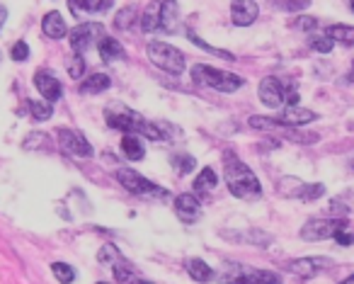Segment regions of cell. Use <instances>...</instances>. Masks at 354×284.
Wrapping results in <instances>:
<instances>
[{"instance_id":"40","label":"cell","mask_w":354,"mask_h":284,"mask_svg":"<svg viewBox=\"0 0 354 284\" xmlns=\"http://www.w3.org/2000/svg\"><path fill=\"white\" fill-rule=\"evenodd\" d=\"M352 168H354V153H352Z\"/></svg>"},{"instance_id":"10","label":"cell","mask_w":354,"mask_h":284,"mask_svg":"<svg viewBox=\"0 0 354 284\" xmlns=\"http://www.w3.org/2000/svg\"><path fill=\"white\" fill-rule=\"evenodd\" d=\"M218 284H281V277L270 269H245V272L221 274Z\"/></svg>"},{"instance_id":"4","label":"cell","mask_w":354,"mask_h":284,"mask_svg":"<svg viewBox=\"0 0 354 284\" xmlns=\"http://www.w3.org/2000/svg\"><path fill=\"white\" fill-rule=\"evenodd\" d=\"M146 56L156 69L165 71V73L170 76L185 73V54L177 46L167 44V42H148Z\"/></svg>"},{"instance_id":"34","label":"cell","mask_w":354,"mask_h":284,"mask_svg":"<svg viewBox=\"0 0 354 284\" xmlns=\"http://www.w3.org/2000/svg\"><path fill=\"white\" fill-rule=\"evenodd\" d=\"M10 56L15 61H27V59H30V46H27V42H17V44L12 46Z\"/></svg>"},{"instance_id":"25","label":"cell","mask_w":354,"mask_h":284,"mask_svg":"<svg viewBox=\"0 0 354 284\" xmlns=\"http://www.w3.org/2000/svg\"><path fill=\"white\" fill-rule=\"evenodd\" d=\"M328 37L344 46H354V27H349V25H330Z\"/></svg>"},{"instance_id":"15","label":"cell","mask_w":354,"mask_h":284,"mask_svg":"<svg viewBox=\"0 0 354 284\" xmlns=\"http://www.w3.org/2000/svg\"><path fill=\"white\" fill-rule=\"evenodd\" d=\"M141 136H148L151 141H167V139H177L180 136V129L172 127L170 122H162V119H156V122H141V129H138Z\"/></svg>"},{"instance_id":"33","label":"cell","mask_w":354,"mask_h":284,"mask_svg":"<svg viewBox=\"0 0 354 284\" xmlns=\"http://www.w3.org/2000/svg\"><path fill=\"white\" fill-rule=\"evenodd\" d=\"M172 163H175L177 170L183 172V175H187V172L194 168V158L192 156H175V158H172Z\"/></svg>"},{"instance_id":"17","label":"cell","mask_w":354,"mask_h":284,"mask_svg":"<svg viewBox=\"0 0 354 284\" xmlns=\"http://www.w3.org/2000/svg\"><path fill=\"white\" fill-rule=\"evenodd\" d=\"M175 214L185 221V224H192V221L199 219L202 214V204L194 195H180L175 197Z\"/></svg>"},{"instance_id":"27","label":"cell","mask_w":354,"mask_h":284,"mask_svg":"<svg viewBox=\"0 0 354 284\" xmlns=\"http://www.w3.org/2000/svg\"><path fill=\"white\" fill-rule=\"evenodd\" d=\"M54 103H49V100H32L30 103V112H32V119H37V122H46V119L54 117V107H51Z\"/></svg>"},{"instance_id":"38","label":"cell","mask_w":354,"mask_h":284,"mask_svg":"<svg viewBox=\"0 0 354 284\" xmlns=\"http://www.w3.org/2000/svg\"><path fill=\"white\" fill-rule=\"evenodd\" d=\"M133 284H151V282H146V279H141V277H136V282Z\"/></svg>"},{"instance_id":"22","label":"cell","mask_w":354,"mask_h":284,"mask_svg":"<svg viewBox=\"0 0 354 284\" xmlns=\"http://www.w3.org/2000/svg\"><path fill=\"white\" fill-rule=\"evenodd\" d=\"M71 12L78 15V12H102L112 6V0H68Z\"/></svg>"},{"instance_id":"31","label":"cell","mask_w":354,"mask_h":284,"mask_svg":"<svg viewBox=\"0 0 354 284\" xmlns=\"http://www.w3.org/2000/svg\"><path fill=\"white\" fill-rule=\"evenodd\" d=\"M131 17H136L133 8H124V10H119V12H117V20H114V27H117V30H129V27H131Z\"/></svg>"},{"instance_id":"11","label":"cell","mask_w":354,"mask_h":284,"mask_svg":"<svg viewBox=\"0 0 354 284\" xmlns=\"http://www.w3.org/2000/svg\"><path fill=\"white\" fill-rule=\"evenodd\" d=\"M56 136H59V143L71 153V156H75V158H90L93 156V146H90L88 139H85L80 132H73V129L64 127V129L56 132Z\"/></svg>"},{"instance_id":"1","label":"cell","mask_w":354,"mask_h":284,"mask_svg":"<svg viewBox=\"0 0 354 284\" xmlns=\"http://www.w3.org/2000/svg\"><path fill=\"white\" fill-rule=\"evenodd\" d=\"M223 175H226V185L231 195L238 199H257L262 195V185L257 175L238 156L228 153L223 158Z\"/></svg>"},{"instance_id":"14","label":"cell","mask_w":354,"mask_h":284,"mask_svg":"<svg viewBox=\"0 0 354 284\" xmlns=\"http://www.w3.org/2000/svg\"><path fill=\"white\" fill-rule=\"evenodd\" d=\"M333 260L330 258H299V260H291L289 263V269L294 274H299V277H315L318 272H323V269L333 267Z\"/></svg>"},{"instance_id":"6","label":"cell","mask_w":354,"mask_h":284,"mask_svg":"<svg viewBox=\"0 0 354 284\" xmlns=\"http://www.w3.org/2000/svg\"><path fill=\"white\" fill-rule=\"evenodd\" d=\"M347 216H323V219H308L301 229V238L318 243V240L335 238L339 231L347 229Z\"/></svg>"},{"instance_id":"35","label":"cell","mask_w":354,"mask_h":284,"mask_svg":"<svg viewBox=\"0 0 354 284\" xmlns=\"http://www.w3.org/2000/svg\"><path fill=\"white\" fill-rule=\"evenodd\" d=\"M335 240H337L339 245H352L354 243V233H349V231L344 229V231H339V233L335 236Z\"/></svg>"},{"instance_id":"41","label":"cell","mask_w":354,"mask_h":284,"mask_svg":"<svg viewBox=\"0 0 354 284\" xmlns=\"http://www.w3.org/2000/svg\"><path fill=\"white\" fill-rule=\"evenodd\" d=\"M100 284H107V282H100Z\"/></svg>"},{"instance_id":"20","label":"cell","mask_w":354,"mask_h":284,"mask_svg":"<svg viewBox=\"0 0 354 284\" xmlns=\"http://www.w3.org/2000/svg\"><path fill=\"white\" fill-rule=\"evenodd\" d=\"M109 85H112L109 76L95 73V76H90V78H85L83 83H80V93H83V95H97V93H104V90H109Z\"/></svg>"},{"instance_id":"3","label":"cell","mask_w":354,"mask_h":284,"mask_svg":"<svg viewBox=\"0 0 354 284\" xmlns=\"http://www.w3.org/2000/svg\"><path fill=\"white\" fill-rule=\"evenodd\" d=\"M192 78H194V83L204 85V88H214V90H218V93H236V90H241L243 83H245L241 76L214 69V66H207V64H194Z\"/></svg>"},{"instance_id":"24","label":"cell","mask_w":354,"mask_h":284,"mask_svg":"<svg viewBox=\"0 0 354 284\" xmlns=\"http://www.w3.org/2000/svg\"><path fill=\"white\" fill-rule=\"evenodd\" d=\"M216 185H218V175L214 172V168H202V172L194 177V192H199V195L214 192Z\"/></svg>"},{"instance_id":"21","label":"cell","mask_w":354,"mask_h":284,"mask_svg":"<svg viewBox=\"0 0 354 284\" xmlns=\"http://www.w3.org/2000/svg\"><path fill=\"white\" fill-rule=\"evenodd\" d=\"M187 272H189V277H192L194 282H199V284H207V282H212V279H214V269L199 258L187 260Z\"/></svg>"},{"instance_id":"28","label":"cell","mask_w":354,"mask_h":284,"mask_svg":"<svg viewBox=\"0 0 354 284\" xmlns=\"http://www.w3.org/2000/svg\"><path fill=\"white\" fill-rule=\"evenodd\" d=\"M187 37L194 42L197 46H202L204 51H209V54H214V56H218V59H223V61H236V56L231 54V51H223V49H216V46H209L207 42L202 39V37H197L194 32H187Z\"/></svg>"},{"instance_id":"29","label":"cell","mask_w":354,"mask_h":284,"mask_svg":"<svg viewBox=\"0 0 354 284\" xmlns=\"http://www.w3.org/2000/svg\"><path fill=\"white\" fill-rule=\"evenodd\" d=\"M308 44H310V49L318 51V54H330V51H333V46H335V42L330 39L328 35H313L308 39Z\"/></svg>"},{"instance_id":"32","label":"cell","mask_w":354,"mask_h":284,"mask_svg":"<svg viewBox=\"0 0 354 284\" xmlns=\"http://www.w3.org/2000/svg\"><path fill=\"white\" fill-rule=\"evenodd\" d=\"M66 69H68V76L71 78H83V73H85V61H83V56H73V59L68 61V66H66Z\"/></svg>"},{"instance_id":"13","label":"cell","mask_w":354,"mask_h":284,"mask_svg":"<svg viewBox=\"0 0 354 284\" xmlns=\"http://www.w3.org/2000/svg\"><path fill=\"white\" fill-rule=\"evenodd\" d=\"M260 15V6L255 0H233L231 3V20L238 27H250Z\"/></svg>"},{"instance_id":"37","label":"cell","mask_w":354,"mask_h":284,"mask_svg":"<svg viewBox=\"0 0 354 284\" xmlns=\"http://www.w3.org/2000/svg\"><path fill=\"white\" fill-rule=\"evenodd\" d=\"M347 80L354 85V61H352V69H349V73H347Z\"/></svg>"},{"instance_id":"30","label":"cell","mask_w":354,"mask_h":284,"mask_svg":"<svg viewBox=\"0 0 354 284\" xmlns=\"http://www.w3.org/2000/svg\"><path fill=\"white\" fill-rule=\"evenodd\" d=\"M51 269H54L56 279H59L61 284H71L75 279V269L71 267L68 263H54L51 265Z\"/></svg>"},{"instance_id":"19","label":"cell","mask_w":354,"mask_h":284,"mask_svg":"<svg viewBox=\"0 0 354 284\" xmlns=\"http://www.w3.org/2000/svg\"><path fill=\"white\" fill-rule=\"evenodd\" d=\"M97 51H100V56H102V61H122V59H127V51H124V46L119 44L117 39H112V37H102V39L97 42Z\"/></svg>"},{"instance_id":"8","label":"cell","mask_w":354,"mask_h":284,"mask_svg":"<svg viewBox=\"0 0 354 284\" xmlns=\"http://www.w3.org/2000/svg\"><path fill=\"white\" fill-rule=\"evenodd\" d=\"M104 37V27L100 22H80L75 30H71V46L73 51L83 54L90 46H97V42Z\"/></svg>"},{"instance_id":"18","label":"cell","mask_w":354,"mask_h":284,"mask_svg":"<svg viewBox=\"0 0 354 284\" xmlns=\"http://www.w3.org/2000/svg\"><path fill=\"white\" fill-rule=\"evenodd\" d=\"M41 32H44L49 39H64L66 35H68V25H66L64 15H61L59 10H51L44 15V20H41Z\"/></svg>"},{"instance_id":"2","label":"cell","mask_w":354,"mask_h":284,"mask_svg":"<svg viewBox=\"0 0 354 284\" xmlns=\"http://www.w3.org/2000/svg\"><path fill=\"white\" fill-rule=\"evenodd\" d=\"M177 17H180V8L175 0H153L148 3L146 12L141 17V30L146 35H156V32H175Z\"/></svg>"},{"instance_id":"12","label":"cell","mask_w":354,"mask_h":284,"mask_svg":"<svg viewBox=\"0 0 354 284\" xmlns=\"http://www.w3.org/2000/svg\"><path fill=\"white\" fill-rule=\"evenodd\" d=\"M274 119L277 127H304V124H310L318 119V114L313 109H306L299 107V105H289V107L281 109L279 117H272Z\"/></svg>"},{"instance_id":"16","label":"cell","mask_w":354,"mask_h":284,"mask_svg":"<svg viewBox=\"0 0 354 284\" xmlns=\"http://www.w3.org/2000/svg\"><path fill=\"white\" fill-rule=\"evenodd\" d=\"M35 85L41 93V98L49 100V103H56V100H61V95H64V88H61L59 78H56L51 71H37Z\"/></svg>"},{"instance_id":"9","label":"cell","mask_w":354,"mask_h":284,"mask_svg":"<svg viewBox=\"0 0 354 284\" xmlns=\"http://www.w3.org/2000/svg\"><path fill=\"white\" fill-rule=\"evenodd\" d=\"M104 119H107L109 127L119 129V132H124V134H138V129H141V122H143V117L129 112V109L122 107V105H117V107L112 105V107L104 109Z\"/></svg>"},{"instance_id":"39","label":"cell","mask_w":354,"mask_h":284,"mask_svg":"<svg viewBox=\"0 0 354 284\" xmlns=\"http://www.w3.org/2000/svg\"><path fill=\"white\" fill-rule=\"evenodd\" d=\"M349 8H352V12H354V0H349Z\"/></svg>"},{"instance_id":"36","label":"cell","mask_w":354,"mask_h":284,"mask_svg":"<svg viewBox=\"0 0 354 284\" xmlns=\"http://www.w3.org/2000/svg\"><path fill=\"white\" fill-rule=\"evenodd\" d=\"M6 20H8V10H6V6H0V30H3Z\"/></svg>"},{"instance_id":"7","label":"cell","mask_w":354,"mask_h":284,"mask_svg":"<svg viewBox=\"0 0 354 284\" xmlns=\"http://www.w3.org/2000/svg\"><path fill=\"white\" fill-rule=\"evenodd\" d=\"M117 180L127 187L131 195H141V197H167V190L156 182H151L148 177H143L141 172L129 170V168H119L117 170Z\"/></svg>"},{"instance_id":"23","label":"cell","mask_w":354,"mask_h":284,"mask_svg":"<svg viewBox=\"0 0 354 284\" xmlns=\"http://www.w3.org/2000/svg\"><path fill=\"white\" fill-rule=\"evenodd\" d=\"M122 151L127 158H131V161H141L143 156H146V148H143V141L138 139V134H127V136L122 139Z\"/></svg>"},{"instance_id":"5","label":"cell","mask_w":354,"mask_h":284,"mask_svg":"<svg viewBox=\"0 0 354 284\" xmlns=\"http://www.w3.org/2000/svg\"><path fill=\"white\" fill-rule=\"evenodd\" d=\"M257 95H260V103L265 105V107H281V105H296L299 103V93H296L294 85H286L284 80L274 78V76H270V78H262L260 88H257Z\"/></svg>"},{"instance_id":"26","label":"cell","mask_w":354,"mask_h":284,"mask_svg":"<svg viewBox=\"0 0 354 284\" xmlns=\"http://www.w3.org/2000/svg\"><path fill=\"white\" fill-rule=\"evenodd\" d=\"M325 195V185H299V190H294L289 197H296L301 202H313V199H320Z\"/></svg>"}]
</instances>
